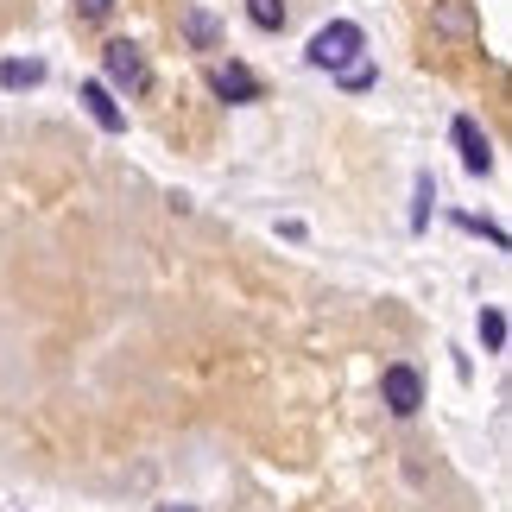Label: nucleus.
Wrapping results in <instances>:
<instances>
[{"instance_id":"nucleus-4","label":"nucleus","mask_w":512,"mask_h":512,"mask_svg":"<svg viewBox=\"0 0 512 512\" xmlns=\"http://www.w3.org/2000/svg\"><path fill=\"white\" fill-rule=\"evenodd\" d=\"M430 32H437V38H456V45H481L475 0H430Z\"/></svg>"},{"instance_id":"nucleus-3","label":"nucleus","mask_w":512,"mask_h":512,"mask_svg":"<svg viewBox=\"0 0 512 512\" xmlns=\"http://www.w3.org/2000/svg\"><path fill=\"white\" fill-rule=\"evenodd\" d=\"M380 405L392 411V418H418V411H424V373L411 361H392L380 373Z\"/></svg>"},{"instance_id":"nucleus-11","label":"nucleus","mask_w":512,"mask_h":512,"mask_svg":"<svg viewBox=\"0 0 512 512\" xmlns=\"http://www.w3.org/2000/svg\"><path fill=\"white\" fill-rule=\"evenodd\" d=\"M45 83V64H0V89H32Z\"/></svg>"},{"instance_id":"nucleus-10","label":"nucleus","mask_w":512,"mask_h":512,"mask_svg":"<svg viewBox=\"0 0 512 512\" xmlns=\"http://www.w3.org/2000/svg\"><path fill=\"white\" fill-rule=\"evenodd\" d=\"M336 83H342L348 95H361V89H373V83H380V70H373V64H367V57H354V64H348V70H336Z\"/></svg>"},{"instance_id":"nucleus-14","label":"nucleus","mask_w":512,"mask_h":512,"mask_svg":"<svg viewBox=\"0 0 512 512\" xmlns=\"http://www.w3.org/2000/svg\"><path fill=\"white\" fill-rule=\"evenodd\" d=\"M165 512H196V506H165Z\"/></svg>"},{"instance_id":"nucleus-12","label":"nucleus","mask_w":512,"mask_h":512,"mask_svg":"<svg viewBox=\"0 0 512 512\" xmlns=\"http://www.w3.org/2000/svg\"><path fill=\"white\" fill-rule=\"evenodd\" d=\"M481 348H487V354H500V348H506V317H500L494 304L481 310Z\"/></svg>"},{"instance_id":"nucleus-7","label":"nucleus","mask_w":512,"mask_h":512,"mask_svg":"<svg viewBox=\"0 0 512 512\" xmlns=\"http://www.w3.org/2000/svg\"><path fill=\"white\" fill-rule=\"evenodd\" d=\"M83 108H89V121L102 127V133H127V108L114 102L108 83H83Z\"/></svg>"},{"instance_id":"nucleus-9","label":"nucleus","mask_w":512,"mask_h":512,"mask_svg":"<svg viewBox=\"0 0 512 512\" xmlns=\"http://www.w3.org/2000/svg\"><path fill=\"white\" fill-rule=\"evenodd\" d=\"M247 19H253V32H285V0H247Z\"/></svg>"},{"instance_id":"nucleus-6","label":"nucleus","mask_w":512,"mask_h":512,"mask_svg":"<svg viewBox=\"0 0 512 512\" xmlns=\"http://www.w3.org/2000/svg\"><path fill=\"white\" fill-rule=\"evenodd\" d=\"M209 89L222 95V102H260V76L247 64H215L209 70Z\"/></svg>"},{"instance_id":"nucleus-2","label":"nucleus","mask_w":512,"mask_h":512,"mask_svg":"<svg viewBox=\"0 0 512 512\" xmlns=\"http://www.w3.org/2000/svg\"><path fill=\"white\" fill-rule=\"evenodd\" d=\"M102 83L121 89V95H146L152 89V64H146V51L133 45V38H108L102 45Z\"/></svg>"},{"instance_id":"nucleus-5","label":"nucleus","mask_w":512,"mask_h":512,"mask_svg":"<svg viewBox=\"0 0 512 512\" xmlns=\"http://www.w3.org/2000/svg\"><path fill=\"white\" fill-rule=\"evenodd\" d=\"M449 133H456V152H462V165L475 171V177H487V171H494V140H487V133H481L475 121H468V114H462V121L449 127Z\"/></svg>"},{"instance_id":"nucleus-1","label":"nucleus","mask_w":512,"mask_h":512,"mask_svg":"<svg viewBox=\"0 0 512 512\" xmlns=\"http://www.w3.org/2000/svg\"><path fill=\"white\" fill-rule=\"evenodd\" d=\"M361 51H367V32L354 26V19H329V26H323V32H317V38L304 45L310 70H329V76H336V70H348L354 57H361Z\"/></svg>"},{"instance_id":"nucleus-8","label":"nucleus","mask_w":512,"mask_h":512,"mask_svg":"<svg viewBox=\"0 0 512 512\" xmlns=\"http://www.w3.org/2000/svg\"><path fill=\"white\" fill-rule=\"evenodd\" d=\"M184 38L196 51H215V38H222V26H215V19L203 13V7H184Z\"/></svg>"},{"instance_id":"nucleus-13","label":"nucleus","mask_w":512,"mask_h":512,"mask_svg":"<svg viewBox=\"0 0 512 512\" xmlns=\"http://www.w3.org/2000/svg\"><path fill=\"white\" fill-rule=\"evenodd\" d=\"M121 7V0H70V13H76V26H102V19Z\"/></svg>"}]
</instances>
